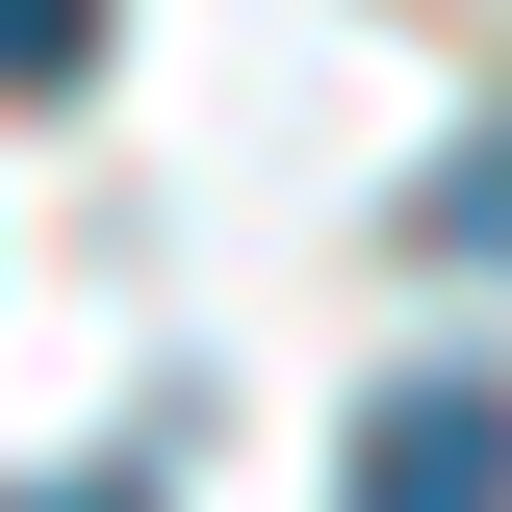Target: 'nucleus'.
<instances>
[{"label": "nucleus", "instance_id": "1", "mask_svg": "<svg viewBox=\"0 0 512 512\" xmlns=\"http://www.w3.org/2000/svg\"><path fill=\"white\" fill-rule=\"evenodd\" d=\"M333 512H512V359H410L359 410V487Z\"/></svg>", "mask_w": 512, "mask_h": 512}, {"label": "nucleus", "instance_id": "2", "mask_svg": "<svg viewBox=\"0 0 512 512\" xmlns=\"http://www.w3.org/2000/svg\"><path fill=\"white\" fill-rule=\"evenodd\" d=\"M52 77H103V0H0V103H52Z\"/></svg>", "mask_w": 512, "mask_h": 512}, {"label": "nucleus", "instance_id": "3", "mask_svg": "<svg viewBox=\"0 0 512 512\" xmlns=\"http://www.w3.org/2000/svg\"><path fill=\"white\" fill-rule=\"evenodd\" d=\"M52 512H128V487H52Z\"/></svg>", "mask_w": 512, "mask_h": 512}]
</instances>
